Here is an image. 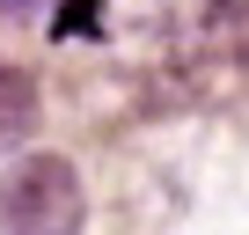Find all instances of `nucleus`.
I'll use <instances>...</instances> for the list:
<instances>
[{
  "mask_svg": "<svg viewBox=\"0 0 249 235\" xmlns=\"http://www.w3.org/2000/svg\"><path fill=\"white\" fill-rule=\"evenodd\" d=\"M88 191L66 155H22L0 176V235H81Z\"/></svg>",
  "mask_w": 249,
  "mask_h": 235,
  "instance_id": "nucleus-1",
  "label": "nucleus"
},
{
  "mask_svg": "<svg viewBox=\"0 0 249 235\" xmlns=\"http://www.w3.org/2000/svg\"><path fill=\"white\" fill-rule=\"evenodd\" d=\"M30 133H37V88L0 66V155H8L15 140H30Z\"/></svg>",
  "mask_w": 249,
  "mask_h": 235,
  "instance_id": "nucleus-2",
  "label": "nucleus"
},
{
  "mask_svg": "<svg viewBox=\"0 0 249 235\" xmlns=\"http://www.w3.org/2000/svg\"><path fill=\"white\" fill-rule=\"evenodd\" d=\"M44 8H52V0H0V15H8V22H37Z\"/></svg>",
  "mask_w": 249,
  "mask_h": 235,
  "instance_id": "nucleus-3",
  "label": "nucleus"
}]
</instances>
